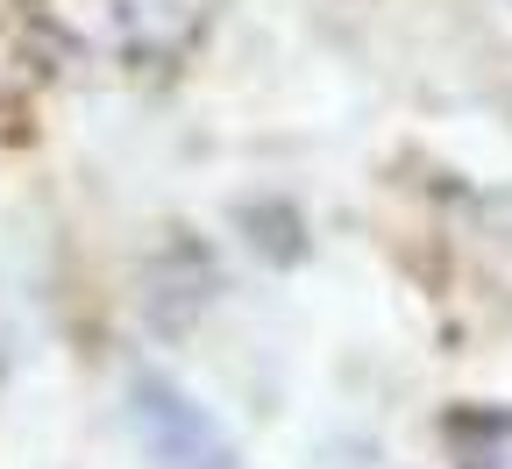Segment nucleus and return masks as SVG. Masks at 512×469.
Returning a JSON list of instances; mask_svg holds the SVG:
<instances>
[{"label":"nucleus","instance_id":"nucleus-1","mask_svg":"<svg viewBox=\"0 0 512 469\" xmlns=\"http://www.w3.org/2000/svg\"><path fill=\"white\" fill-rule=\"evenodd\" d=\"M456 469H512V406H463L448 420Z\"/></svg>","mask_w":512,"mask_h":469}]
</instances>
